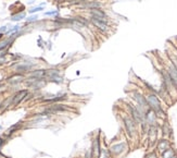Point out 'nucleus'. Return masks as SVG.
<instances>
[{
	"label": "nucleus",
	"instance_id": "nucleus-1",
	"mask_svg": "<svg viewBox=\"0 0 177 158\" xmlns=\"http://www.w3.org/2000/svg\"><path fill=\"white\" fill-rule=\"evenodd\" d=\"M147 103L149 105V107H150V109H152L155 114L158 116H160V114L162 112V109H161V104H160V100L159 98L157 97L155 95H149L148 97H147Z\"/></svg>",
	"mask_w": 177,
	"mask_h": 158
},
{
	"label": "nucleus",
	"instance_id": "nucleus-2",
	"mask_svg": "<svg viewBox=\"0 0 177 158\" xmlns=\"http://www.w3.org/2000/svg\"><path fill=\"white\" fill-rule=\"evenodd\" d=\"M133 96H134V99L138 103V105H139V108H140L141 110L143 109H148V107H149V105H148V103H147V99L141 94H139V93H137V92H135L134 94H133Z\"/></svg>",
	"mask_w": 177,
	"mask_h": 158
},
{
	"label": "nucleus",
	"instance_id": "nucleus-3",
	"mask_svg": "<svg viewBox=\"0 0 177 158\" xmlns=\"http://www.w3.org/2000/svg\"><path fill=\"white\" fill-rule=\"evenodd\" d=\"M125 125H126V130L130 136H134L136 133V121L130 119V118H125L124 119Z\"/></svg>",
	"mask_w": 177,
	"mask_h": 158
},
{
	"label": "nucleus",
	"instance_id": "nucleus-4",
	"mask_svg": "<svg viewBox=\"0 0 177 158\" xmlns=\"http://www.w3.org/2000/svg\"><path fill=\"white\" fill-rule=\"evenodd\" d=\"M27 94H28V92L26 91V90L20 91L18 94H15L14 97L12 98V100H11V106H16L18 104H20L26 96H27Z\"/></svg>",
	"mask_w": 177,
	"mask_h": 158
},
{
	"label": "nucleus",
	"instance_id": "nucleus-5",
	"mask_svg": "<svg viewBox=\"0 0 177 158\" xmlns=\"http://www.w3.org/2000/svg\"><path fill=\"white\" fill-rule=\"evenodd\" d=\"M147 123H149L150 125H154L155 122H157V114L153 111L152 109H149L146 111V115H145Z\"/></svg>",
	"mask_w": 177,
	"mask_h": 158
},
{
	"label": "nucleus",
	"instance_id": "nucleus-6",
	"mask_svg": "<svg viewBox=\"0 0 177 158\" xmlns=\"http://www.w3.org/2000/svg\"><path fill=\"white\" fill-rule=\"evenodd\" d=\"M90 14L92 15V18H96L98 20L103 21V22H107V15L100 9H92V10H90Z\"/></svg>",
	"mask_w": 177,
	"mask_h": 158
},
{
	"label": "nucleus",
	"instance_id": "nucleus-7",
	"mask_svg": "<svg viewBox=\"0 0 177 158\" xmlns=\"http://www.w3.org/2000/svg\"><path fill=\"white\" fill-rule=\"evenodd\" d=\"M91 23L96 27H98L99 30L101 31H107L108 30V25H107V22H103V21H101V20H98V19L96 18H92L91 19Z\"/></svg>",
	"mask_w": 177,
	"mask_h": 158
},
{
	"label": "nucleus",
	"instance_id": "nucleus-8",
	"mask_svg": "<svg viewBox=\"0 0 177 158\" xmlns=\"http://www.w3.org/2000/svg\"><path fill=\"white\" fill-rule=\"evenodd\" d=\"M126 149V143H118L111 147V151L114 154H122Z\"/></svg>",
	"mask_w": 177,
	"mask_h": 158
},
{
	"label": "nucleus",
	"instance_id": "nucleus-9",
	"mask_svg": "<svg viewBox=\"0 0 177 158\" xmlns=\"http://www.w3.org/2000/svg\"><path fill=\"white\" fill-rule=\"evenodd\" d=\"M168 75H170L171 80L173 81L174 85L177 87V69L174 66H171L168 68Z\"/></svg>",
	"mask_w": 177,
	"mask_h": 158
},
{
	"label": "nucleus",
	"instance_id": "nucleus-10",
	"mask_svg": "<svg viewBox=\"0 0 177 158\" xmlns=\"http://www.w3.org/2000/svg\"><path fill=\"white\" fill-rule=\"evenodd\" d=\"M91 152L92 156H95V157H98L100 155V144H99V141L98 140H95V142H93Z\"/></svg>",
	"mask_w": 177,
	"mask_h": 158
},
{
	"label": "nucleus",
	"instance_id": "nucleus-11",
	"mask_svg": "<svg viewBox=\"0 0 177 158\" xmlns=\"http://www.w3.org/2000/svg\"><path fill=\"white\" fill-rule=\"evenodd\" d=\"M167 148H170V143L167 142L166 140H161L159 142V144H158V149H159L160 152H164L166 151Z\"/></svg>",
	"mask_w": 177,
	"mask_h": 158
},
{
	"label": "nucleus",
	"instance_id": "nucleus-12",
	"mask_svg": "<svg viewBox=\"0 0 177 158\" xmlns=\"http://www.w3.org/2000/svg\"><path fill=\"white\" fill-rule=\"evenodd\" d=\"M84 7L85 8H89V9H99L100 7H101V5L99 3V2H95V1H89V2H87V3H85L84 5Z\"/></svg>",
	"mask_w": 177,
	"mask_h": 158
},
{
	"label": "nucleus",
	"instance_id": "nucleus-13",
	"mask_svg": "<svg viewBox=\"0 0 177 158\" xmlns=\"http://www.w3.org/2000/svg\"><path fill=\"white\" fill-rule=\"evenodd\" d=\"M174 156H175V153L172 148H167L166 151L162 153V157L163 158H173Z\"/></svg>",
	"mask_w": 177,
	"mask_h": 158
},
{
	"label": "nucleus",
	"instance_id": "nucleus-14",
	"mask_svg": "<svg viewBox=\"0 0 177 158\" xmlns=\"http://www.w3.org/2000/svg\"><path fill=\"white\" fill-rule=\"evenodd\" d=\"M33 78H36V79H43V76H46V71L45 70H39V71H36L32 74Z\"/></svg>",
	"mask_w": 177,
	"mask_h": 158
},
{
	"label": "nucleus",
	"instance_id": "nucleus-15",
	"mask_svg": "<svg viewBox=\"0 0 177 158\" xmlns=\"http://www.w3.org/2000/svg\"><path fill=\"white\" fill-rule=\"evenodd\" d=\"M11 42H12V38H8V39H5L3 42H0V49L7 48L11 44Z\"/></svg>",
	"mask_w": 177,
	"mask_h": 158
},
{
	"label": "nucleus",
	"instance_id": "nucleus-16",
	"mask_svg": "<svg viewBox=\"0 0 177 158\" xmlns=\"http://www.w3.org/2000/svg\"><path fill=\"white\" fill-rule=\"evenodd\" d=\"M25 18V13L22 12V13H18V14H14V15H12L11 17V20L12 21H21L22 19Z\"/></svg>",
	"mask_w": 177,
	"mask_h": 158
},
{
	"label": "nucleus",
	"instance_id": "nucleus-17",
	"mask_svg": "<svg viewBox=\"0 0 177 158\" xmlns=\"http://www.w3.org/2000/svg\"><path fill=\"white\" fill-rule=\"evenodd\" d=\"M98 158H110V154H109V152L105 148H103V149H101L100 155L98 156Z\"/></svg>",
	"mask_w": 177,
	"mask_h": 158
},
{
	"label": "nucleus",
	"instance_id": "nucleus-18",
	"mask_svg": "<svg viewBox=\"0 0 177 158\" xmlns=\"http://www.w3.org/2000/svg\"><path fill=\"white\" fill-rule=\"evenodd\" d=\"M22 79H23L22 75H18V76H13V78H11V79H9V81L12 82V83H18V82H21Z\"/></svg>",
	"mask_w": 177,
	"mask_h": 158
},
{
	"label": "nucleus",
	"instance_id": "nucleus-19",
	"mask_svg": "<svg viewBox=\"0 0 177 158\" xmlns=\"http://www.w3.org/2000/svg\"><path fill=\"white\" fill-rule=\"evenodd\" d=\"M31 68V66H25V64H20L16 67V70L18 71H27L28 69Z\"/></svg>",
	"mask_w": 177,
	"mask_h": 158
},
{
	"label": "nucleus",
	"instance_id": "nucleus-20",
	"mask_svg": "<svg viewBox=\"0 0 177 158\" xmlns=\"http://www.w3.org/2000/svg\"><path fill=\"white\" fill-rule=\"evenodd\" d=\"M78 22H80V24L83 25V26H87L88 25V21L87 20H85V19H83V18H80V17H77V18H75Z\"/></svg>",
	"mask_w": 177,
	"mask_h": 158
},
{
	"label": "nucleus",
	"instance_id": "nucleus-21",
	"mask_svg": "<svg viewBox=\"0 0 177 158\" xmlns=\"http://www.w3.org/2000/svg\"><path fill=\"white\" fill-rule=\"evenodd\" d=\"M18 127H20V124H15V125H13V127H11V128H10V129H9V130H8V131H7V134H8V135L12 134L13 132H14V131H15V130H16V129L18 128Z\"/></svg>",
	"mask_w": 177,
	"mask_h": 158
},
{
	"label": "nucleus",
	"instance_id": "nucleus-22",
	"mask_svg": "<svg viewBox=\"0 0 177 158\" xmlns=\"http://www.w3.org/2000/svg\"><path fill=\"white\" fill-rule=\"evenodd\" d=\"M43 6H39V7H36V8H33L30 10V13H36L38 11H40V10H43Z\"/></svg>",
	"mask_w": 177,
	"mask_h": 158
},
{
	"label": "nucleus",
	"instance_id": "nucleus-23",
	"mask_svg": "<svg viewBox=\"0 0 177 158\" xmlns=\"http://www.w3.org/2000/svg\"><path fill=\"white\" fill-rule=\"evenodd\" d=\"M18 30H20V26H18V25H16V26H14V27H13L12 30L9 31L8 33H14V32H16V31H18Z\"/></svg>",
	"mask_w": 177,
	"mask_h": 158
},
{
	"label": "nucleus",
	"instance_id": "nucleus-24",
	"mask_svg": "<svg viewBox=\"0 0 177 158\" xmlns=\"http://www.w3.org/2000/svg\"><path fill=\"white\" fill-rule=\"evenodd\" d=\"M58 13V10H55V11H50V12H46L45 13V15H55Z\"/></svg>",
	"mask_w": 177,
	"mask_h": 158
},
{
	"label": "nucleus",
	"instance_id": "nucleus-25",
	"mask_svg": "<svg viewBox=\"0 0 177 158\" xmlns=\"http://www.w3.org/2000/svg\"><path fill=\"white\" fill-rule=\"evenodd\" d=\"M37 19H38V17H37V15H33V17H31V18L27 19V21H28V22H33V21H36Z\"/></svg>",
	"mask_w": 177,
	"mask_h": 158
},
{
	"label": "nucleus",
	"instance_id": "nucleus-26",
	"mask_svg": "<svg viewBox=\"0 0 177 158\" xmlns=\"http://www.w3.org/2000/svg\"><path fill=\"white\" fill-rule=\"evenodd\" d=\"M5 55H6V51H5V49H0V57H3Z\"/></svg>",
	"mask_w": 177,
	"mask_h": 158
},
{
	"label": "nucleus",
	"instance_id": "nucleus-27",
	"mask_svg": "<svg viewBox=\"0 0 177 158\" xmlns=\"http://www.w3.org/2000/svg\"><path fill=\"white\" fill-rule=\"evenodd\" d=\"M5 62H6L5 57H0V63H5Z\"/></svg>",
	"mask_w": 177,
	"mask_h": 158
},
{
	"label": "nucleus",
	"instance_id": "nucleus-28",
	"mask_svg": "<svg viewBox=\"0 0 177 158\" xmlns=\"http://www.w3.org/2000/svg\"><path fill=\"white\" fill-rule=\"evenodd\" d=\"M0 31H1V32H7V26H2V27L0 29Z\"/></svg>",
	"mask_w": 177,
	"mask_h": 158
},
{
	"label": "nucleus",
	"instance_id": "nucleus-29",
	"mask_svg": "<svg viewBox=\"0 0 177 158\" xmlns=\"http://www.w3.org/2000/svg\"><path fill=\"white\" fill-rule=\"evenodd\" d=\"M148 158H157V156H155L154 154H151V155H149V156H148Z\"/></svg>",
	"mask_w": 177,
	"mask_h": 158
},
{
	"label": "nucleus",
	"instance_id": "nucleus-30",
	"mask_svg": "<svg viewBox=\"0 0 177 158\" xmlns=\"http://www.w3.org/2000/svg\"><path fill=\"white\" fill-rule=\"evenodd\" d=\"M2 144H3V140H2V139H0V148H1Z\"/></svg>",
	"mask_w": 177,
	"mask_h": 158
},
{
	"label": "nucleus",
	"instance_id": "nucleus-31",
	"mask_svg": "<svg viewBox=\"0 0 177 158\" xmlns=\"http://www.w3.org/2000/svg\"><path fill=\"white\" fill-rule=\"evenodd\" d=\"M1 37H2V34H1V33H0V38H1Z\"/></svg>",
	"mask_w": 177,
	"mask_h": 158
},
{
	"label": "nucleus",
	"instance_id": "nucleus-32",
	"mask_svg": "<svg viewBox=\"0 0 177 158\" xmlns=\"http://www.w3.org/2000/svg\"><path fill=\"white\" fill-rule=\"evenodd\" d=\"M173 158H177V156H174V157H173Z\"/></svg>",
	"mask_w": 177,
	"mask_h": 158
},
{
	"label": "nucleus",
	"instance_id": "nucleus-33",
	"mask_svg": "<svg viewBox=\"0 0 177 158\" xmlns=\"http://www.w3.org/2000/svg\"><path fill=\"white\" fill-rule=\"evenodd\" d=\"M1 129H2V127H1V125H0V130H1Z\"/></svg>",
	"mask_w": 177,
	"mask_h": 158
}]
</instances>
